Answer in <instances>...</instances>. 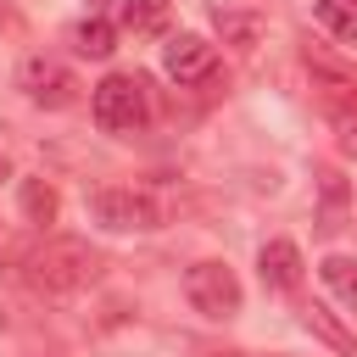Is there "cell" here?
I'll return each mask as SVG.
<instances>
[{
	"instance_id": "6da1fadb",
	"label": "cell",
	"mask_w": 357,
	"mask_h": 357,
	"mask_svg": "<svg viewBox=\"0 0 357 357\" xmlns=\"http://www.w3.org/2000/svg\"><path fill=\"white\" fill-rule=\"evenodd\" d=\"M22 279L39 290V296H73V290H89L100 279V251L84 245V240H45L22 257Z\"/></svg>"
},
{
	"instance_id": "7a4b0ae2",
	"label": "cell",
	"mask_w": 357,
	"mask_h": 357,
	"mask_svg": "<svg viewBox=\"0 0 357 357\" xmlns=\"http://www.w3.org/2000/svg\"><path fill=\"white\" fill-rule=\"evenodd\" d=\"M301 61H307V73H312L318 106H324L340 151H357V67H346L340 56H329V50H318V45H307Z\"/></svg>"
},
{
	"instance_id": "3957f363",
	"label": "cell",
	"mask_w": 357,
	"mask_h": 357,
	"mask_svg": "<svg viewBox=\"0 0 357 357\" xmlns=\"http://www.w3.org/2000/svg\"><path fill=\"white\" fill-rule=\"evenodd\" d=\"M89 112H95V123H100L106 134H134V128L151 117L145 84H139L134 73H106V78L95 84V95H89Z\"/></svg>"
},
{
	"instance_id": "277c9868",
	"label": "cell",
	"mask_w": 357,
	"mask_h": 357,
	"mask_svg": "<svg viewBox=\"0 0 357 357\" xmlns=\"http://www.w3.org/2000/svg\"><path fill=\"white\" fill-rule=\"evenodd\" d=\"M184 296H190V307H195L201 318H234L240 301H245L240 273H234L229 262H218V257H206V262H195V268L184 273Z\"/></svg>"
},
{
	"instance_id": "5b68a950",
	"label": "cell",
	"mask_w": 357,
	"mask_h": 357,
	"mask_svg": "<svg viewBox=\"0 0 357 357\" xmlns=\"http://www.w3.org/2000/svg\"><path fill=\"white\" fill-rule=\"evenodd\" d=\"M89 212L106 223V229H162V201L139 184H106L89 195Z\"/></svg>"
},
{
	"instance_id": "8992f818",
	"label": "cell",
	"mask_w": 357,
	"mask_h": 357,
	"mask_svg": "<svg viewBox=\"0 0 357 357\" xmlns=\"http://www.w3.org/2000/svg\"><path fill=\"white\" fill-rule=\"evenodd\" d=\"M17 89H22L33 106L61 112V106L78 100V73H73L67 61H56V56H22V67H17Z\"/></svg>"
},
{
	"instance_id": "52a82bcc",
	"label": "cell",
	"mask_w": 357,
	"mask_h": 357,
	"mask_svg": "<svg viewBox=\"0 0 357 357\" xmlns=\"http://www.w3.org/2000/svg\"><path fill=\"white\" fill-rule=\"evenodd\" d=\"M162 67H167L173 84H201V78L218 67V50H212L201 33H173V39L162 45Z\"/></svg>"
},
{
	"instance_id": "ba28073f",
	"label": "cell",
	"mask_w": 357,
	"mask_h": 357,
	"mask_svg": "<svg viewBox=\"0 0 357 357\" xmlns=\"http://www.w3.org/2000/svg\"><path fill=\"white\" fill-rule=\"evenodd\" d=\"M257 273H262L268 290H296L307 268H301V251H296L290 240H268V245L257 251Z\"/></svg>"
},
{
	"instance_id": "9c48e42d",
	"label": "cell",
	"mask_w": 357,
	"mask_h": 357,
	"mask_svg": "<svg viewBox=\"0 0 357 357\" xmlns=\"http://www.w3.org/2000/svg\"><path fill=\"white\" fill-rule=\"evenodd\" d=\"M346 212H351V190L335 167L318 173V234H340L346 229Z\"/></svg>"
},
{
	"instance_id": "30bf717a",
	"label": "cell",
	"mask_w": 357,
	"mask_h": 357,
	"mask_svg": "<svg viewBox=\"0 0 357 357\" xmlns=\"http://www.w3.org/2000/svg\"><path fill=\"white\" fill-rule=\"evenodd\" d=\"M301 324H307V329H312V335H318L324 346H335L340 357H357V335H351V329H346V324H340V318H335L329 307L307 301V307H301Z\"/></svg>"
},
{
	"instance_id": "8fae6325",
	"label": "cell",
	"mask_w": 357,
	"mask_h": 357,
	"mask_svg": "<svg viewBox=\"0 0 357 357\" xmlns=\"http://www.w3.org/2000/svg\"><path fill=\"white\" fill-rule=\"evenodd\" d=\"M17 201H22V218H28L33 229H50L56 212H61V201H56V190H50L45 178H17Z\"/></svg>"
},
{
	"instance_id": "7c38bea8",
	"label": "cell",
	"mask_w": 357,
	"mask_h": 357,
	"mask_svg": "<svg viewBox=\"0 0 357 357\" xmlns=\"http://www.w3.org/2000/svg\"><path fill=\"white\" fill-rule=\"evenodd\" d=\"M318 279L329 284V296H335L340 307H351V312H357V257H340V251H329V257L318 262Z\"/></svg>"
},
{
	"instance_id": "4fadbf2b",
	"label": "cell",
	"mask_w": 357,
	"mask_h": 357,
	"mask_svg": "<svg viewBox=\"0 0 357 357\" xmlns=\"http://www.w3.org/2000/svg\"><path fill=\"white\" fill-rule=\"evenodd\" d=\"M262 17L257 11H218V33H223V45H234L240 56L245 50H257V39H262Z\"/></svg>"
},
{
	"instance_id": "5bb4252c",
	"label": "cell",
	"mask_w": 357,
	"mask_h": 357,
	"mask_svg": "<svg viewBox=\"0 0 357 357\" xmlns=\"http://www.w3.org/2000/svg\"><path fill=\"white\" fill-rule=\"evenodd\" d=\"M73 45H78V56H89V61H106V56L117 50V28H112L106 17H84V22L73 28Z\"/></svg>"
},
{
	"instance_id": "9a60e30c",
	"label": "cell",
	"mask_w": 357,
	"mask_h": 357,
	"mask_svg": "<svg viewBox=\"0 0 357 357\" xmlns=\"http://www.w3.org/2000/svg\"><path fill=\"white\" fill-rule=\"evenodd\" d=\"M318 22L340 45H357V0H318Z\"/></svg>"
},
{
	"instance_id": "2e32d148",
	"label": "cell",
	"mask_w": 357,
	"mask_h": 357,
	"mask_svg": "<svg viewBox=\"0 0 357 357\" xmlns=\"http://www.w3.org/2000/svg\"><path fill=\"white\" fill-rule=\"evenodd\" d=\"M123 28H134V33H162V28H167V6H162V0H123Z\"/></svg>"
},
{
	"instance_id": "e0dca14e",
	"label": "cell",
	"mask_w": 357,
	"mask_h": 357,
	"mask_svg": "<svg viewBox=\"0 0 357 357\" xmlns=\"http://www.w3.org/2000/svg\"><path fill=\"white\" fill-rule=\"evenodd\" d=\"M0 178H11V162H6V151H0Z\"/></svg>"
}]
</instances>
